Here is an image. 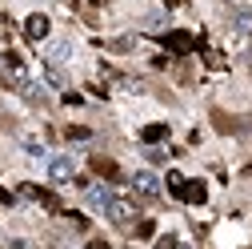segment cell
<instances>
[{"label":"cell","instance_id":"obj_7","mask_svg":"<svg viewBox=\"0 0 252 249\" xmlns=\"http://www.w3.org/2000/svg\"><path fill=\"white\" fill-rule=\"evenodd\" d=\"M28 37H32V41H44V37H48V16H32V20H28Z\"/></svg>","mask_w":252,"mask_h":249},{"label":"cell","instance_id":"obj_3","mask_svg":"<svg viewBox=\"0 0 252 249\" xmlns=\"http://www.w3.org/2000/svg\"><path fill=\"white\" fill-rule=\"evenodd\" d=\"M132 193L144 197V201L160 197V177H156V173H136V177H132Z\"/></svg>","mask_w":252,"mask_h":249},{"label":"cell","instance_id":"obj_8","mask_svg":"<svg viewBox=\"0 0 252 249\" xmlns=\"http://www.w3.org/2000/svg\"><path fill=\"white\" fill-rule=\"evenodd\" d=\"M128 217H132V205H128V201L120 197V201L112 205V213H108V221H120V225H124V221H128Z\"/></svg>","mask_w":252,"mask_h":249},{"label":"cell","instance_id":"obj_11","mask_svg":"<svg viewBox=\"0 0 252 249\" xmlns=\"http://www.w3.org/2000/svg\"><path fill=\"white\" fill-rule=\"evenodd\" d=\"M168 185H172V193L184 197V177H180V173H168Z\"/></svg>","mask_w":252,"mask_h":249},{"label":"cell","instance_id":"obj_14","mask_svg":"<svg viewBox=\"0 0 252 249\" xmlns=\"http://www.w3.org/2000/svg\"><path fill=\"white\" fill-rule=\"evenodd\" d=\"M44 77H48V84H52V88H64V81H60V73H56V69H48Z\"/></svg>","mask_w":252,"mask_h":249},{"label":"cell","instance_id":"obj_1","mask_svg":"<svg viewBox=\"0 0 252 249\" xmlns=\"http://www.w3.org/2000/svg\"><path fill=\"white\" fill-rule=\"evenodd\" d=\"M120 197H116V189H112V185H92V189H88V205L92 209H96V213H112V205H116Z\"/></svg>","mask_w":252,"mask_h":249},{"label":"cell","instance_id":"obj_6","mask_svg":"<svg viewBox=\"0 0 252 249\" xmlns=\"http://www.w3.org/2000/svg\"><path fill=\"white\" fill-rule=\"evenodd\" d=\"M68 56H72V44H68V41H48V60H56V65H64Z\"/></svg>","mask_w":252,"mask_h":249},{"label":"cell","instance_id":"obj_15","mask_svg":"<svg viewBox=\"0 0 252 249\" xmlns=\"http://www.w3.org/2000/svg\"><path fill=\"white\" fill-rule=\"evenodd\" d=\"M156 249H176V237H160V245Z\"/></svg>","mask_w":252,"mask_h":249},{"label":"cell","instance_id":"obj_5","mask_svg":"<svg viewBox=\"0 0 252 249\" xmlns=\"http://www.w3.org/2000/svg\"><path fill=\"white\" fill-rule=\"evenodd\" d=\"M232 28H236V33H252V4H236L232 8Z\"/></svg>","mask_w":252,"mask_h":249},{"label":"cell","instance_id":"obj_13","mask_svg":"<svg viewBox=\"0 0 252 249\" xmlns=\"http://www.w3.org/2000/svg\"><path fill=\"white\" fill-rule=\"evenodd\" d=\"M164 137V129H160V124H152V129H144V141H160Z\"/></svg>","mask_w":252,"mask_h":249},{"label":"cell","instance_id":"obj_9","mask_svg":"<svg viewBox=\"0 0 252 249\" xmlns=\"http://www.w3.org/2000/svg\"><path fill=\"white\" fill-rule=\"evenodd\" d=\"M184 197L200 205V201H204V185H200V181H192V185H184Z\"/></svg>","mask_w":252,"mask_h":249},{"label":"cell","instance_id":"obj_2","mask_svg":"<svg viewBox=\"0 0 252 249\" xmlns=\"http://www.w3.org/2000/svg\"><path fill=\"white\" fill-rule=\"evenodd\" d=\"M72 173H76V165H72L68 153H60V157H52V161H48V181H56V185H68V181H72Z\"/></svg>","mask_w":252,"mask_h":249},{"label":"cell","instance_id":"obj_10","mask_svg":"<svg viewBox=\"0 0 252 249\" xmlns=\"http://www.w3.org/2000/svg\"><path fill=\"white\" fill-rule=\"evenodd\" d=\"M24 153H28V157H48V153H44V145H40L36 137H28V141H24Z\"/></svg>","mask_w":252,"mask_h":249},{"label":"cell","instance_id":"obj_4","mask_svg":"<svg viewBox=\"0 0 252 249\" xmlns=\"http://www.w3.org/2000/svg\"><path fill=\"white\" fill-rule=\"evenodd\" d=\"M0 73H4V84H8V88H16V92H24V88H28V73L20 69V60H12V56H8Z\"/></svg>","mask_w":252,"mask_h":249},{"label":"cell","instance_id":"obj_12","mask_svg":"<svg viewBox=\"0 0 252 249\" xmlns=\"http://www.w3.org/2000/svg\"><path fill=\"white\" fill-rule=\"evenodd\" d=\"M168 41H172V44H176V48H188V44H192V37H188V33H172V37H168Z\"/></svg>","mask_w":252,"mask_h":249}]
</instances>
